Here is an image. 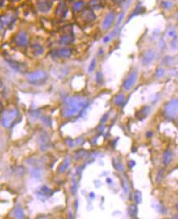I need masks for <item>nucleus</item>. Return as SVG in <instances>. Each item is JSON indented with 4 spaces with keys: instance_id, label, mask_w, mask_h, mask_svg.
<instances>
[{
    "instance_id": "nucleus-22",
    "label": "nucleus",
    "mask_w": 178,
    "mask_h": 219,
    "mask_svg": "<svg viewBox=\"0 0 178 219\" xmlns=\"http://www.w3.org/2000/svg\"><path fill=\"white\" fill-rule=\"evenodd\" d=\"M13 213L14 216L17 217V218H24V217H25V214H24L23 210L21 209V207H19V206H17L16 208H15V209H14L13 211Z\"/></svg>"
},
{
    "instance_id": "nucleus-34",
    "label": "nucleus",
    "mask_w": 178,
    "mask_h": 219,
    "mask_svg": "<svg viewBox=\"0 0 178 219\" xmlns=\"http://www.w3.org/2000/svg\"><path fill=\"white\" fill-rule=\"evenodd\" d=\"M14 1H20V0H14Z\"/></svg>"
},
{
    "instance_id": "nucleus-13",
    "label": "nucleus",
    "mask_w": 178,
    "mask_h": 219,
    "mask_svg": "<svg viewBox=\"0 0 178 219\" xmlns=\"http://www.w3.org/2000/svg\"><path fill=\"white\" fill-rule=\"evenodd\" d=\"M74 40V35L72 34H65L61 36L59 40V43L63 45H68L72 44Z\"/></svg>"
},
{
    "instance_id": "nucleus-21",
    "label": "nucleus",
    "mask_w": 178,
    "mask_h": 219,
    "mask_svg": "<svg viewBox=\"0 0 178 219\" xmlns=\"http://www.w3.org/2000/svg\"><path fill=\"white\" fill-rule=\"evenodd\" d=\"M70 164V160L69 158H66V159L63 161V163L60 165L59 169H58V172L61 173H61H64L69 167Z\"/></svg>"
},
{
    "instance_id": "nucleus-9",
    "label": "nucleus",
    "mask_w": 178,
    "mask_h": 219,
    "mask_svg": "<svg viewBox=\"0 0 178 219\" xmlns=\"http://www.w3.org/2000/svg\"><path fill=\"white\" fill-rule=\"evenodd\" d=\"M37 6L39 11L43 13H47L53 7V2L51 0H39Z\"/></svg>"
},
{
    "instance_id": "nucleus-24",
    "label": "nucleus",
    "mask_w": 178,
    "mask_h": 219,
    "mask_svg": "<svg viewBox=\"0 0 178 219\" xmlns=\"http://www.w3.org/2000/svg\"><path fill=\"white\" fill-rule=\"evenodd\" d=\"M173 6V2L170 0H163L161 2V7L164 9H170Z\"/></svg>"
},
{
    "instance_id": "nucleus-18",
    "label": "nucleus",
    "mask_w": 178,
    "mask_h": 219,
    "mask_svg": "<svg viewBox=\"0 0 178 219\" xmlns=\"http://www.w3.org/2000/svg\"><path fill=\"white\" fill-rule=\"evenodd\" d=\"M150 111V108L149 107V106H145V107H143L142 109L140 110L139 111L137 112V118L139 119H145V118L148 115Z\"/></svg>"
},
{
    "instance_id": "nucleus-23",
    "label": "nucleus",
    "mask_w": 178,
    "mask_h": 219,
    "mask_svg": "<svg viewBox=\"0 0 178 219\" xmlns=\"http://www.w3.org/2000/svg\"><path fill=\"white\" fill-rule=\"evenodd\" d=\"M124 100H125V97L123 94H118L114 98V103L117 105H121L124 102Z\"/></svg>"
},
{
    "instance_id": "nucleus-16",
    "label": "nucleus",
    "mask_w": 178,
    "mask_h": 219,
    "mask_svg": "<svg viewBox=\"0 0 178 219\" xmlns=\"http://www.w3.org/2000/svg\"><path fill=\"white\" fill-rule=\"evenodd\" d=\"M51 195V191L50 189H48V187H45V186H44V187H40L39 189V191H38V198H39L40 200H41L42 198L46 199L48 198V197H49V195Z\"/></svg>"
},
{
    "instance_id": "nucleus-12",
    "label": "nucleus",
    "mask_w": 178,
    "mask_h": 219,
    "mask_svg": "<svg viewBox=\"0 0 178 219\" xmlns=\"http://www.w3.org/2000/svg\"><path fill=\"white\" fill-rule=\"evenodd\" d=\"M56 57L60 58H69L72 55V50L69 48H61L55 51Z\"/></svg>"
},
{
    "instance_id": "nucleus-20",
    "label": "nucleus",
    "mask_w": 178,
    "mask_h": 219,
    "mask_svg": "<svg viewBox=\"0 0 178 219\" xmlns=\"http://www.w3.org/2000/svg\"><path fill=\"white\" fill-rule=\"evenodd\" d=\"M89 5L91 9H99V8H101L103 6L101 0H90Z\"/></svg>"
},
{
    "instance_id": "nucleus-17",
    "label": "nucleus",
    "mask_w": 178,
    "mask_h": 219,
    "mask_svg": "<svg viewBox=\"0 0 178 219\" xmlns=\"http://www.w3.org/2000/svg\"><path fill=\"white\" fill-rule=\"evenodd\" d=\"M7 62L9 63L11 68H13L14 70H16L19 72H24L25 71V66L21 64V62H15V61H7Z\"/></svg>"
},
{
    "instance_id": "nucleus-29",
    "label": "nucleus",
    "mask_w": 178,
    "mask_h": 219,
    "mask_svg": "<svg viewBox=\"0 0 178 219\" xmlns=\"http://www.w3.org/2000/svg\"><path fill=\"white\" fill-rule=\"evenodd\" d=\"M96 80H97V82H101V80H102V75H101V73L100 72H98V73L96 74Z\"/></svg>"
},
{
    "instance_id": "nucleus-10",
    "label": "nucleus",
    "mask_w": 178,
    "mask_h": 219,
    "mask_svg": "<svg viewBox=\"0 0 178 219\" xmlns=\"http://www.w3.org/2000/svg\"><path fill=\"white\" fill-rule=\"evenodd\" d=\"M67 12H68V6L64 1L60 2L57 5V8L55 10V13L57 16L64 18L65 16H66Z\"/></svg>"
},
{
    "instance_id": "nucleus-30",
    "label": "nucleus",
    "mask_w": 178,
    "mask_h": 219,
    "mask_svg": "<svg viewBox=\"0 0 178 219\" xmlns=\"http://www.w3.org/2000/svg\"><path fill=\"white\" fill-rule=\"evenodd\" d=\"M3 22H2V21L0 19V33L2 32V30H3Z\"/></svg>"
},
{
    "instance_id": "nucleus-2",
    "label": "nucleus",
    "mask_w": 178,
    "mask_h": 219,
    "mask_svg": "<svg viewBox=\"0 0 178 219\" xmlns=\"http://www.w3.org/2000/svg\"><path fill=\"white\" fill-rule=\"evenodd\" d=\"M27 80L30 84L35 85V86H41L47 82L48 74L46 71H42V70L34 71V72H31L28 75Z\"/></svg>"
},
{
    "instance_id": "nucleus-5",
    "label": "nucleus",
    "mask_w": 178,
    "mask_h": 219,
    "mask_svg": "<svg viewBox=\"0 0 178 219\" xmlns=\"http://www.w3.org/2000/svg\"><path fill=\"white\" fill-rule=\"evenodd\" d=\"M12 41L17 47L25 48L29 44V36L25 31H20L14 35Z\"/></svg>"
},
{
    "instance_id": "nucleus-28",
    "label": "nucleus",
    "mask_w": 178,
    "mask_h": 219,
    "mask_svg": "<svg viewBox=\"0 0 178 219\" xmlns=\"http://www.w3.org/2000/svg\"><path fill=\"white\" fill-rule=\"evenodd\" d=\"M167 34H168L170 37L174 38V37L176 36V30H174V29H170V30H168V32H167Z\"/></svg>"
},
{
    "instance_id": "nucleus-11",
    "label": "nucleus",
    "mask_w": 178,
    "mask_h": 219,
    "mask_svg": "<svg viewBox=\"0 0 178 219\" xmlns=\"http://www.w3.org/2000/svg\"><path fill=\"white\" fill-rule=\"evenodd\" d=\"M155 51H147V52H146V53H144V55H143V57H142V64L145 65V66L150 64L151 62L155 60Z\"/></svg>"
},
{
    "instance_id": "nucleus-27",
    "label": "nucleus",
    "mask_w": 178,
    "mask_h": 219,
    "mask_svg": "<svg viewBox=\"0 0 178 219\" xmlns=\"http://www.w3.org/2000/svg\"><path fill=\"white\" fill-rule=\"evenodd\" d=\"M124 16H125V14H124V12H122L120 15L119 16V18H118V21H117L116 25H115V28H119V25H120V24H121V22L123 21V20L124 19Z\"/></svg>"
},
{
    "instance_id": "nucleus-4",
    "label": "nucleus",
    "mask_w": 178,
    "mask_h": 219,
    "mask_svg": "<svg viewBox=\"0 0 178 219\" xmlns=\"http://www.w3.org/2000/svg\"><path fill=\"white\" fill-rule=\"evenodd\" d=\"M164 113L168 118H174L178 114V98L170 100L165 105Z\"/></svg>"
},
{
    "instance_id": "nucleus-19",
    "label": "nucleus",
    "mask_w": 178,
    "mask_h": 219,
    "mask_svg": "<svg viewBox=\"0 0 178 219\" xmlns=\"http://www.w3.org/2000/svg\"><path fill=\"white\" fill-rule=\"evenodd\" d=\"M172 160V153L170 150H167L163 154V164L165 165H168L171 163Z\"/></svg>"
},
{
    "instance_id": "nucleus-32",
    "label": "nucleus",
    "mask_w": 178,
    "mask_h": 219,
    "mask_svg": "<svg viewBox=\"0 0 178 219\" xmlns=\"http://www.w3.org/2000/svg\"><path fill=\"white\" fill-rule=\"evenodd\" d=\"M146 136H147L148 137H150L151 136H152V132H147V134H146Z\"/></svg>"
},
{
    "instance_id": "nucleus-25",
    "label": "nucleus",
    "mask_w": 178,
    "mask_h": 219,
    "mask_svg": "<svg viewBox=\"0 0 178 219\" xmlns=\"http://www.w3.org/2000/svg\"><path fill=\"white\" fill-rule=\"evenodd\" d=\"M96 60L92 59V61L91 62V63H90V66H89V67H88L89 73H91V72H92V71L95 70V68H96Z\"/></svg>"
},
{
    "instance_id": "nucleus-26",
    "label": "nucleus",
    "mask_w": 178,
    "mask_h": 219,
    "mask_svg": "<svg viewBox=\"0 0 178 219\" xmlns=\"http://www.w3.org/2000/svg\"><path fill=\"white\" fill-rule=\"evenodd\" d=\"M164 74H165V71L163 70V69L159 68L155 72V77L157 78V79H159V78H161L164 75Z\"/></svg>"
},
{
    "instance_id": "nucleus-31",
    "label": "nucleus",
    "mask_w": 178,
    "mask_h": 219,
    "mask_svg": "<svg viewBox=\"0 0 178 219\" xmlns=\"http://www.w3.org/2000/svg\"><path fill=\"white\" fill-rule=\"evenodd\" d=\"M3 111V106H2V105L0 103V114H2V112Z\"/></svg>"
},
{
    "instance_id": "nucleus-1",
    "label": "nucleus",
    "mask_w": 178,
    "mask_h": 219,
    "mask_svg": "<svg viewBox=\"0 0 178 219\" xmlns=\"http://www.w3.org/2000/svg\"><path fill=\"white\" fill-rule=\"evenodd\" d=\"M88 104L86 97L81 96H73L66 100L62 106L61 114L65 118H72L78 115Z\"/></svg>"
},
{
    "instance_id": "nucleus-3",
    "label": "nucleus",
    "mask_w": 178,
    "mask_h": 219,
    "mask_svg": "<svg viewBox=\"0 0 178 219\" xmlns=\"http://www.w3.org/2000/svg\"><path fill=\"white\" fill-rule=\"evenodd\" d=\"M18 110L16 109H11L7 110L3 114L2 118V124L6 128H8L12 126L15 121L18 117Z\"/></svg>"
},
{
    "instance_id": "nucleus-14",
    "label": "nucleus",
    "mask_w": 178,
    "mask_h": 219,
    "mask_svg": "<svg viewBox=\"0 0 178 219\" xmlns=\"http://www.w3.org/2000/svg\"><path fill=\"white\" fill-rule=\"evenodd\" d=\"M85 6H86V2L84 0H78V1L74 2V4L72 5V10L74 12L78 13L84 9Z\"/></svg>"
},
{
    "instance_id": "nucleus-33",
    "label": "nucleus",
    "mask_w": 178,
    "mask_h": 219,
    "mask_svg": "<svg viewBox=\"0 0 178 219\" xmlns=\"http://www.w3.org/2000/svg\"><path fill=\"white\" fill-rule=\"evenodd\" d=\"M2 87V81L0 80V88H1Z\"/></svg>"
},
{
    "instance_id": "nucleus-8",
    "label": "nucleus",
    "mask_w": 178,
    "mask_h": 219,
    "mask_svg": "<svg viewBox=\"0 0 178 219\" xmlns=\"http://www.w3.org/2000/svg\"><path fill=\"white\" fill-rule=\"evenodd\" d=\"M81 18L85 22L91 23L96 20V14L94 13L93 10L90 7V8H84L83 10L81 13Z\"/></svg>"
},
{
    "instance_id": "nucleus-7",
    "label": "nucleus",
    "mask_w": 178,
    "mask_h": 219,
    "mask_svg": "<svg viewBox=\"0 0 178 219\" xmlns=\"http://www.w3.org/2000/svg\"><path fill=\"white\" fill-rule=\"evenodd\" d=\"M115 17H116V16H115L114 11H110V12L105 16L104 20H103L102 24H101V28H102V30H109V29L112 26V25L114 24V21H115Z\"/></svg>"
},
{
    "instance_id": "nucleus-15",
    "label": "nucleus",
    "mask_w": 178,
    "mask_h": 219,
    "mask_svg": "<svg viewBox=\"0 0 178 219\" xmlns=\"http://www.w3.org/2000/svg\"><path fill=\"white\" fill-rule=\"evenodd\" d=\"M30 49L34 56H41L44 54V48L43 46L39 44H34L30 46Z\"/></svg>"
},
{
    "instance_id": "nucleus-6",
    "label": "nucleus",
    "mask_w": 178,
    "mask_h": 219,
    "mask_svg": "<svg viewBox=\"0 0 178 219\" xmlns=\"http://www.w3.org/2000/svg\"><path fill=\"white\" fill-rule=\"evenodd\" d=\"M137 77H138L137 71H132V72L128 75V77L126 78L124 82L123 83V88L124 89V90H126V91H128V90L133 88L134 87L135 84L137 83Z\"/></svg>"
}]
</instances>
